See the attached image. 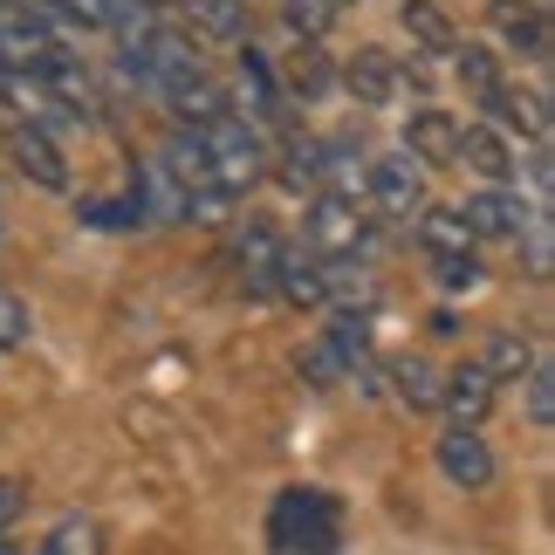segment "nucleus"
<instances>
[{"instance_id":"nucleus-1","label":"nucleus","mask_w":555,"mask_h":555,"mask_svg":"<svg viewBox=\"0 0 555 555\" xmlns=\"http://www.w3.org/2000/svg\"><path fill=\"white\" fill-rule=\"evenodd\" d=\"M268 548L274 555H336L344 548V507L323 487H282L268 507Z\"/></svg>"},{"instance_id":"nucleus-2","label":"nucleus","mask_w":555,"mask_h":555,"mask_svg":"<svg viewBox=\"0 0 555 555\" xmlns=\"http://www.w3.org/2000/svg\"><path fill=\"white\" fill-rule=\"evenodd\" d=\"M192 131V144H199L206 152V165H212V179H220L233 199H241V192L261 179V165H268V144H261V131H254V124L233 111H212V117H199V124H185Z\"/></svg>"},{"instance_id":"nucleus-3","label":"nucleus","mask_w":555,"mask_h":555,"mask_svg":"<svg viewBox=\"0 0 555 555\" xmlns=\"http://www.w3.org/2000/svg\"><path fill=\"white\" fill-rule=\"evenodd\" d=\"M124 69H131L138 82H152V90L165 96V103H179L185 90H199L206 82V55H199V41L192 35H179V28H152V41H144L138 55H124Z\"/></svg>"},{"instance_id":"nucleus-4","label":"nucleus","mask_w":555,"mask_h":555,"mask_svg":"<svg viewBox=\"0 0 555 555\" xmlns=\"http://www.w3.org/2000/svg\"><path fill=\"white\" fill-rule=\"evenodd\" d=\"M302 241H309V254H323V261L364 254L371 220H364V206H357V192H315L309 212H302Z\"/></svg>"},{"instance_id":"nucleus-5","label":"nucleus","mask_w":555,"mask_h":555,"mask_svg":"<svg viewBox=\"0 0 555 555\" xmlns=\"http://www.w3.org/2000/svg\"><path fill=\"white\" fill-rule=\"evenodd\" d=\"M364 192H371V206L384 212V220H418L425 206V165H412L404 152H384L371 172H364Z\"/></svg>"},{"instance_id":"nucleus-6","label":"nucleus","mask_w":555,"mask_h":555,"mask_svg":"<svg viewBox=\"0 0 555 555\" xmlns=\"http://www.w3.org/2000/svg\"><path fill=\"white\" fill-rule=\"evenodd\" d=\"M460 220H466L474 241H521V227L535 220V206H528L515 185H480L474 199L460 206Z\"/></svg>"},{"instance_id":"nucleus-7","label":"nucleus","mask_w":555,"mask_h":555,"mask_svg":"<svg viewBox=\"0 0 555 555\" xmlns=\"http://www.w3.org/2000/svg\"><path fill=\"white\" fill-rule=\"evenodd\" d=\"M487 21H494V35H501L521 62H548V49H555V35H548V0H487Z\"/></svg>"},{"instance_id":"nucleus-8","label":"nucleus","mask_w":555,"mask_h":555,"mask_svg":"<svg viewBox=\"0 0 555 555\" xmlns=\"http://www.w3.org/2000/svg\"><path fill=\"white\" fill-rule=\"evenodd\" d=\"M453 144H460V117L453 111L418 103V111L404 117V144H398V152L412 165H425V172H446V165H453Z\"/></svg>"},{"instance_id":"nucleus-9","label":"nucleus","mask_w":555,"mask_h":555,"mask_svg":"<svg viewBox=\"0 0 555 555\" xmlns=\"http://www.w3.org/2000/svg\"><path fill=\"white\" fill-rule=\"evenodd\" d=\"M453 165H466V172H480L487 185H515V172H521V158H515V144H507V131H501V124H460Z\"/></svg>"},{"instance_id":"nucleus-10","label":"nucleus","mask_w":555,"mask_h":555,"mask_svg":"<svg viewBox=\"0 0 555 555\" xmlns=\"http://www.w3.org/2000/svg\"><path fill=\"white\" fill-rule=\"evenodd\" d=\"M282 254H288V241L268 220H241V227H233V268H241V282L254 295H274V268H282Z\"/></svg>"},{"instance_id":"nucleus-11","label":"nucleus","mask_w":555,"mask_h":555,"mask_svg":"<svg viewBox=\"0 0 555 555\" xmlns=\"http://www.w3.org/2000/svg\"><path fill=\"white\" fill-rule=\"evenodd\" d=\"M336 82H344L364 111H391V103L404 96L398 90V55H384V49H357L344 69H336Z\"/></svg>"},{"instance_id":"nucleus-12","label":"nucleus","mask_w":555,"mask_h":555,"mask_svg":"<svg viewBox=\"0 0 555 555\" xmlns=\"http://www.w3.org/2000/svg\"><path fill=\"white\" fill-rule=\"evenodd\" d=\"M439 474L466 487V494H480V487H494V453H487V439L474 425H453V433L439 439Z\"/></svg>"},{"instance_id":"nucleus-13","label":"nucleus","mask_w":555,"mask_h":555,"mask_svg":"<svg viewBox=\"0 0 555 555\" xmlns=\"http://www.w3.org/2000/svg\"><path fill=\"white\" fill-rule=\"evenodd\" d=\"M0 144H8V158L21 165V179H35L41 192H69V165H62V152H55V138H49V131L21 124V131H8Z\"/></svg>"},{"instance_id":"nucleus-14","label":"nucleus","mask_w":555,"mask_h":555,"mask_svg":"<svg viewBox=\"0 0 555 555\" xmlns=\"http://www.w3.org/2000/svg\"><path fill=\"white\" fill-rule=\"evenodd\" d=\"M494 391H501V384L487 377L480 364H460L453 377H439V412L453 425H474V433H480V418L494 412Z\"/></svg>"},{"instance_id":"nucleus-15","label":"nucleus","mask_w":555,"mask_h":555,"mask_svg":"<svg viewBox=\"0 0 555 555\" xmlns=\"http://www.w3.org/2000/svg\"><path fill=\"white\" fill-rule=\"evenodd\" d=\"M398 28L412 35V55L453 62V49H460V28H453V14H446L439 0H404V8H398Z\"/></svg>"},{"instance_id":"nucleus-16","label":"nucleus","mask_w":555,"mask_h":555,"mask_svg":"<svg viewBox=\"0 0 555 555\" xmlns=\"http://www.w3.org/2000/svg\"><path fill=\"white\" fill-rule=\"evenodd\" d=\"M480 111H487V124H501V131H521L528 144H548V96L542 90H528V96L521 90H494Z\"/></svg>"},{"instance_id":"nucleus-17","label":"nucleus","mask_w":555,"mask_h":555,"mask_svg":"<svg viewBox=\"0 0 555 555\" xmlns=\"http://www.w3.org/2000/svg\"><path fill=\"white\" fill-rule=\"evenodd\" d=\"M274 82H282V96H302V103H315V96H330L336 90V69H330V55L315 49V41H295V55L274 69Z\"/></svg>"},{"instance_id":"nucleus-18","label":"nucleus","mask_w":555,"mask_h":555,"mask_svg":"<svg viewBox=\"0 0 555 555\" xmlns=\"http://www.w3.org/2000/svg\"><path fill=\"white\" fill-rule=\"evenodd\" d=\"M323 350L344 364V377H357V371L371 364V315L364 309H336L330 330H323Z\"/></svg>"},{"instance_id":"nucleus-19","label":"nucleus","mask_w":555,"mask_h":555,"mask_svg":"<svg viewBox=\"0 0 555 555\" xmlns=\"http://www.w3.org/2000/svg\"><path fill=\"white\" fill-rule=\"evenodd\" d=\"M535 357H542V350L528 344L521 330H494V336H487V344H480V357H474V364H480L487 377H494V384H521Z\"/></svg>"},{"instance_id":"nucleus-20","label":"nucleus","mask_w":555,"mask_h":555,"mask_svg":"<svg viewBox=\"0 0 555 555\" xmlns=\"http://www.w3.org/2000/svg\"><path fill=\"white\" fill-rule=\"evenodd\" d=\"M274 295L295 309H323V261L315 254H282V268H274Z\"/></svg>"},{"instance_id":"nucleus-21","label":"nucleus","mask_w":555,"mask_h":555,"mask_svg":"<svg viewBox=\"0 0 555 555\" xmlns=\"http://www.w3.org/2000/svg\"><path fill=\"white\" fill-rule=\"evenodd\" d=\"M192 35L206 41H247V0H179Z\"/></svg>"},{"instance_id":"nucleus-22","label":"nucleus","mask_w":555,"mask_h":555,"mask_svg":"<svg viewBox=\"0 0 555 555\" xmlns=\"http://www.w3.org/2000/svg\"><path fill=\"white\" fill-rule=\"evenodd\" d=\"M453 76L466 82V96H474V103H487L494 90H507L501 55H494V49H480V41H460V49H453Z\"/></svg>"},{"instance_id":"nucleus-23","label":"nucleus","mask_w":555,"mask_h":555,"mask_svg":"<svg viewBox=\"0 0 555 555\" xmlns=\"http://www.w3.org/2000/svg\"><path fill=\"white\" fill-rule=\"evenodd\" d=\"M241 90L254 117H282V82H274V62L261 49H241Z\"/></svg>"},{"instance_id":"nucleus-24","label":"nucleus","mask_w":555,"mask_h":555,"mask_svg":"<svg viewBox=\"0 0 555 555\" xmlns=\"http://www.w3.org/2000/svg\"><path fill=\"white\" fill-rule=\"evenodd\" d=\"M418 241H425V254H474V233H466L460 206H425L418 212Z\"/></svg>"},{"instance_id":"nucleus-25","label":"nucleus","mask_w":555,"mask_h":555,"mask_svg":"<svg viewBox=\"0 0 555 555\" xmlns=\"http://www.w3.org/2000/svg\"><path fill=\"white\" fill-rule=\"evenodd\" d=\"M391 384H398V404L439 412V371L425 364V357H391Z\"/></svg>"},{"instance_id":"nucleus-26","label":"nucleus","mask_w":555,"mask_h":555,"mask_svg":"<svg viewBox=\"0 0 555 555\" xmlns=\"http://www.w3.org/2000/svg\"><path fill=\"white\" fill-rule=\"evenodd\" d=\"M344 21V0H282V28L295 41H323Z\"/></svg>"},{"instance_id":"nucleus-27","label":"nucleus","mask_w":555,"mask_h":555,"mask_svg":"<svg viewBox=\"0 0 555 555\" xmlns=\"http://www.w3.org/2000/svg\"><path fill=\"white\" fill-rule=\"evenodd\" d=\"M35 555H103V521L90 515H69V521H55L49 535H41Z\"/></svg>"},{"instance_id":"nucleus-28","label":"nucleus","mask_w":555,"mask_h":555,"mask_svg":"<svg viewBox=\"0 0 555 555\" xmlns=\"http://www.w3.org/2000/svg\"><path fill=\"white\" fill-rule=\"evenodd\" d=\"M521 384H528V425L548 433V425H555V364H548V357H535Z\"/></svg>"},{"instance_id":"nucleus-29","label":"nucleus","mask_w":555,"mask_h":555,"mask_svg":"<svg viewBox=\"0 0 555 555\" xmlns=\"http://www.w3.org/2000/svg\"><path fill=\"white\" fill-rule=\"evenodd\" d=\"M433 274H439V288H446V295H474V288L487 282L480 254H433Z\"/></svg>"},{"instance_id":"nucleus-30","label":"nucleus","mask_w":555,"mask_h":555,"mask_svg":"<svg viewBox=\"0 0 555 555\" xmlns=\"http://www.w3.org/2000/svg\"><path fill=\"white\" fill-rule=\"evenodd\" d=\"M28 336H35V315H28V302L0 282V357L8 350H28Z\"/></svg>"},{"instance_id":"nucleus-31","label":"nucleus","mask_w":555,"mask_h":555,"mask_svg":"<svg viewBox=\"0 0 555 555\" xmlns=\"http://www.w3.org/2000/svg\"><path fill=\"white\" fill-rule=\"evenodd\" d=\"M41 14H62L69 28H103V0H35Z\"/></svg>"},{"instance_id":"nucleus-32","label":"nucleus","mask_w":555,"mask_h":555,"mask_svg":"<svg viewBox=\"0 0 555 555\" xmlns=\"http://www.w3.org/2000/svg\"><path fill=\"white\" fill-rule=\"evenodd\" d=\"M302 377L315 384V391H330V384H350V377H344V364H336V357H330L323 344H315V350L302 357Z\"/></svg>"},{"instance_id":"nucleus-33","label":"nucleus","mask_w":555,"mask_h":555,"mask_svg":"<svg viewBox=\"0 0 555 555\" xmlns=\"http://www.w3.org/2000/svg\"><path fill=\"white\" fill-rule=\"evenodd\" d=\"M528 185H535V199H548V185H555V165H548V144H535V158H528Z\"/></svg>"},{"instance_id":"nucleus-34","label":"nucleus","mask_w":555,"mask_h":555,"mask_svg":"<svg viewBox=\"0 0 555 555\" xmlns=\"http://www.w3.org/2000/svg\"><path fill=\"white\" fill-rule=\"evenodd\" d=\"M21 501H28V494H21V480H8V474H0V528H8V521L21 515Z\"/></svg>"},{"instance_id":"nucleus-35","label":"nucleus","mask_w":555,"mask_h":555,"mask_svg":"<svg viewBox=\"0 0 555 555\" xmlns=\"http://www.w3.org/2000/svg\"><path fill=\"white\" fill-rule=\"evenodd\" d=\"M0 555H21V542L8 535V528H0Z\"/></svg>"},{"instance_id":"nucleus-36","label":"nucleus","mask_w":555,"mask_h":555,"mask_svg":"<svg viewBox=\"0 0 555 555\" xmlns=\"http://www.w3.org/2000/svg\"><path fill=\"white\" fill-rule=\"evenodd\" d=\"M0 82H8V69H0Z\"/></svg>"},{"instance_id":"nucleus-37","label":"nucleus","mask_w":555,"mask_h":555,"mask_svg":"<svg viewBox=\"0 0 555 555\" xmlns=\"http://www.w3.org/2000/svg\"><path fill=\"white\" fill-rule=\"evenodd\" d=\"M344 8H350V0H344Z\"/></svg>"}]
</instances>
